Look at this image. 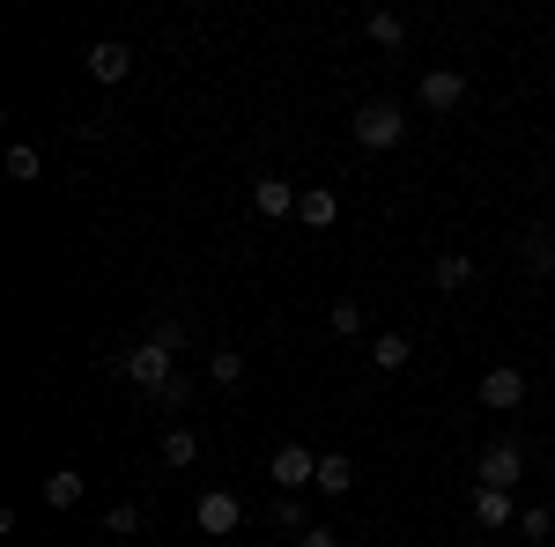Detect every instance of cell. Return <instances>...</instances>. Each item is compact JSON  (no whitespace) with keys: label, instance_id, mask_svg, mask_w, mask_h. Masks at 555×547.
Listing matches in <instances>:
<instances>
[{"label":"cell","instance_id":"cell-17","mask_svg":"<svg viewBox=\"0 0 555 547\" xmlns=\"http://www.w3.org/2000/svg\"><path fill=\"white\" fill-rule=\"evenodd\" d=\"M319 496H348L356 489V466H348V452H319V481H311Z\"/></svg>","mask_w":555,"mask_h":547},{"label":"cell","instance_id":"cell-10","mask_svg":"<svg viewBox=\"0 0 555 547\" xmlns=\"http://www.w3.org/2000/svg\"><path fill=\"white\" fill-rule=\"evenodd\" d=\"M297 185H289V178H253V208L267 214V222H282V214H297Z\"/></svg>","mask_w":555,"mask_h":547},{"label":"cell","instance_id":"cell-2","mask_svg":"<svg viewBox=\"0 0 555 547\" xmlns=\"http://www.w3.org/2000/svg\"><path fill=\"white\" fill-rule=\"evenodd\" d=\"M348 127H356V141H363L371 156H385V148H400V141H408V119H400V104H392V96H371Z\"/></svg>","mask_w":555,"mask_h":547},{"label":"cell","instance_id":"cell-21","mask_svg":"<svg viewBox=\"0 0 555 547\" xmlns=\"http://www.w3.org/2000/svg\"><path fill=\"white\" fill-rule=\"evenodd\" d=\"M38 148H30V141H15V148H8V178H15V185H38Z\"/></svg>","mask_w":555,"mask_h":547},{"label":"cell","instance_id":"cell-18","mask_svg":"<svg viewBox=\"0 0 555 547\" xmlns=\"http://www.w3.org/2000/svg\"><path fill=\"white\" fill-rule=\"evenodd\" d=\"M363 30H371V44H378V52H400V44H408V15L378 8V15H363Z\"/></svg>","mask_w":555,"mask_h":547},{"label":"cell","instance_id":"cell-3","mask_svg":"<svg viewBox=\"0 0 555 547\" xmlns=\"http://www.w3.org/2000/svg\"><path fill=\"white\" fill-rule=\"evenodd\" d=\"M518 473H526V444H518V437H496V444L474 459V489H504V496H512Z\"/></svg>","mask_w":555,"mask_h":547},{"label":"cell","instance_id":"cell-9","mask_svg":"<svg viewBox=\"0 0 555 547\" xmlns=\"http://www.w3.org/2000/svg\"><path fill=\"white\" fill-rule=\"evenodd\" d=\"M467 510H474V525H481V533H504V525H518V504L504 496V489H474Z\"/></svg>","mask_w":555,"mask_h":547},{"label":"cell","instance_id":"cell-7","mask_svg":"<svg viewBox=\"0 0 555 547\" xmlns=\"http://www.w3.org/2000/svg\"><path fill=\"white\" fill-rule=\"evenodd\" d=\"M82 67H89V82H104V89H112V82H127V75H133V44H119V38H96V44H89V60H82Z\"/></svg>","mask_w":555,"mask_h":547},{"label":"cell","instance_id":"cell-5","mask_svg":"<svg viewBox=\"0 0 555 547\" xmlns=\"http://www.w3.org/2000/svg\"><path fill=\"white\" fill-rule=\"evenodd\" d=\"M518 400H526V370H518V363H496V370H481V407H489V415H512Z\"/></svg>","mask_w":555,"mask_h":547},{"label":"cell","instance_id":"cell-12","mask_svg":"<svg viewBox=\"0 0 555 547\" xmlns=\"http://www.w3.org/2000/svg\"><path fill=\"white\" fill-rule=\"evenodd\" d=\"M408 363H415V340H408V334H371V370L400 378Z\"/></svg>","mask_w":555,"mask_h":547},{"label":"cell","instance_id":"cell-1","mask_svg":"<svg viewBox=\"0 0 555 547\" xmlns=\"http://www.w3.org/2000/svg\"><path fill=\"white\" fill-rule=\"evenodd\" d=\"M112 370H119V378L133 385V392H149V400H156V392H164V385L178 378V355L171 348H164V340H133V348H119V355H112Z\"/></svg>","mask_w":555,"mask_h":547},{"label":"cell","instance_id":"cell-25","mask_svg":"<svg viewBox=\"0 0 555 547\" xmlns=\"http://www.w3.org/2000/svg\"><path fill=\"white\" fill-rule=\"evenodd\" d=\"M104 533H119V541L141 533V504H112V510H104Z\"/></svg>","mask_w":555,"mask_h":547},{"label":"cell","instance_id":"cell-27","mask_svg":"<svg viewBox=\"0 0 555 547\" xmlns=\"http://www.w3.org/2000/svg\"><path fill=\"white\" fill-rule=\"evenodd\" d=\"M297 547H341V533H326V525H304Z\"/></svg>","mask_w":555,"mask_h":547},{"label":"cell","instance_id":"cell-24","mask_svg":"<svg viewBox=\"0 0 555 547\" xmlns=\"http://www.w3.org/2000/svg\"><path fill=\"white\" fill-rule=\"evenodd\" d=\"M274 525H282V533H304V525H311L304 496H274Z\"/></svg>","mask_w":555,"mask_h":547},{"label":"cell","instance_id":"cell-11","mask_svg":"<svg viewBox=\"0 0 555 547\" xmlns=\"http://www.w3.org/2000/svg\"><path fill=\"white\" fill-rule=\"evenodd\" d=\"M297 222L304 230H334V222H341V193H334V185H311L297 200Z\"/></svg>","mask_w":555,"mask_h":547},{"label":"cell","instance_id":"cell-13","mask_svg":"<svg viewBox=\"0 0 555 547\" xmlns=\"http://www.w3.org/2000/svg\"><path fill=\"white\" fill-rule=\"evenodd\" d=\"M518 252H526V266H533V282H555V237L541 230V222L518 230Z\"/></svg>","mask_w":555,"mask_h":547},{"label":"cell","instance_id":"cell-14","mask_svg":"<svg viewBox=\"0 0 555 547\" xmlns=\"http://www.w3.org/2000/svg\"><path fill=\"white\" fill-rule=\"evenodd\" d=\"M474 274H481V266H474L467 252H437V266H429V282H437V289H444V296L474 289Z\"/></svg>","mask_w":555,"mask_h":547},{"label":"cell","instance_id":"cell-6","mask_svg":"<svg viewBox=\"0 0 555 547\" xmlns=\"http://www.w3.org/2000/svg\"><path fill=\"white\" fill-rule=\"evenodd\" d=\"M193 525H201V533H215V541H222V533H237V525H245V504H237V496H230V489H208V496H201V504H193Z\"/></svg>","mask_w":555,"mask_h":547},{"label":"cell","instance_id":"cell-4","mask_svg":"<svg viewBox=\"0 0 555 547\" xmlns=\"http://www.w3.org/2000/svg\"><path fill=\"white\" fill-rule=\"evenodd\" d=\"M267 473H274V496H297V489H311V481H319V452L289 437V444H274Z\"/></svg>","mask_w":555,"mask_h":547},{"label":"cell","instance_id":"cell-15","mask_svg":"<svg viewBox=\"0 0 555 547\" xmlns=\"http://www.w3.org/2000/svg\"><path fill=\"white\" fill-rule=\"evenodd\" d=\"M82 496H89V481L75 473V466H60V473H44V504H52V510H82Z\"/></svg>","mask_w":555,"mask_h":547},{"label":"cell","instance_id":"cell-16","mask_svg":"<svg viewBox=\"0 0 555 547\" xmlns=\"http://www.w3.org/2000/svg\"><path fill=\"white\" fill-rule=\"evenodd\" d=\"M156 452H164V466H193V459H201V429H193V421H171Z\"/></svg>","mask_w":555,"mask_h":547},{"label":"cell","instance_id":"cell-8","mask_svg":"<svg viewBox=\"0 0 555 547\" xmlns=\"http://www.w3.org/2000/svg\"><path fill=\"white\" fill-rule=\"evenodd\" d=\"M415 96H423V112H460V104H467V75H460V67H429Z\"/></svg>","mask_w":555,"mask_h":547},{"label":"cell","instance_id":"cell-20","mask_svg":"<svg viewBox=\"0 0 555 547\" xmlns=\"http://www.w3.org/2000/svg\"><path fill=\"white\" fill-rule=\"evenodd\" d=\"M208 385H222V392L245 385V355H237V348H215V355H208Z\"/></svg>","mask_w":555,"mask_h":547},{"label":"cell","instance_id":"cell-22","mask_svg":"<svg viewBox=\"0 0 555 547\" xmlns=\"http://www.w3.org/2000/svg\"><path fill=\"white\" fill-rule=\"evenodd\" d=\"M326 326H334L341 340H356V334H363V303H356V296H341V303L326 311Z\"/></svg>","mask_w":555,"mask_h":547},{"label":"cell","instance_id":"cell-26","mask_svg":"<svg viewBox=\"0 0 555 547\" xmlns=\"http://www.w3.org/2000/svg\"><path fill=\"white\" fill-rule=\"evenodd\" d=\"M185 400H193V385H185V378H171L164 392H156V407H164V415H185Z\"/></svg>","mask_w":555,"mask_h":547},{"label":"cell","instance_id":"cell-19","mask_svg":"<svg viewBox=\"0 0 555 547\" xmlns=\"http://www.w3.org/2000/svg\"><path fill=\"white\" fill-rule=\"evenodd\" d=\"M518 541H526V547L555 541V510L548 504H526V510H518Z\"/></svg>","mask_w":555,"mask_h":547},{"label":"cell","instance_id":"cell-23","mask_svg":"<svg viewBox=\"0 0 555 547\" xmlns=\"http://www.w3.org/2000/svg\"><path fill=\"white\" fill-rule=\"evenodd\" d=\"M149 340H164V348L178 355V348H185L193 334H185V318H171V311H156V318H149Z\"/></svg>","mask_w":555,"mask_h":547}]
</instances>
